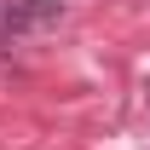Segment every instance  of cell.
I'll use <instances>...</instances> for the list:
<instances>
[{
    "label": "cell",
    "instance_id": "cell-1",
    "mask_svg": "<svg viewBox=\"0 0 150 150\" xmlns=\"http://www.w3.org/2000/svg\"><path fill=\"white\" fill-rule=\"evenodd\" d=\"M58 18H64L58 0H6V23L12 29H52Z\"/></svg>",
    "mask_w": 150,
    "mask_h": 150
}]
</instances>
